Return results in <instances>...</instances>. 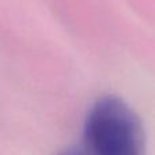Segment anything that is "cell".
Wrapping results in <instances>:
<instances>
[{
	"label": "cell",
	"instance_id": "6da1fadb",
	"mask_svg": "<svg viewBox=\"0 0 155 155\" xmlns=\"http://www.w3.org/2000/svg\"><path fill=\"white\" fill-rule=\"evenodd\" d=\"M88 155H144L140 118L121 98L106 95L88 110L84 123Z\"/></svg>",
	"mask_w": 155,
	"mask_h": 155
},
{
	"label": "cell",
	"instance_id": "7a4b0ae2",
	"mask_svg": "<svg viewBox=\"0 0 155 155\" xmlns=\"http://www.w3.org/2000/svg\"><path fill=\"white\" fill-rule=\"evenodd\" d=\"M57 155H87V154L78 150V148H68V150L61 151V153H59Z\"/></svg>",
	"mask_w": 155,
	"mask_h": 155
}]
</instances>
